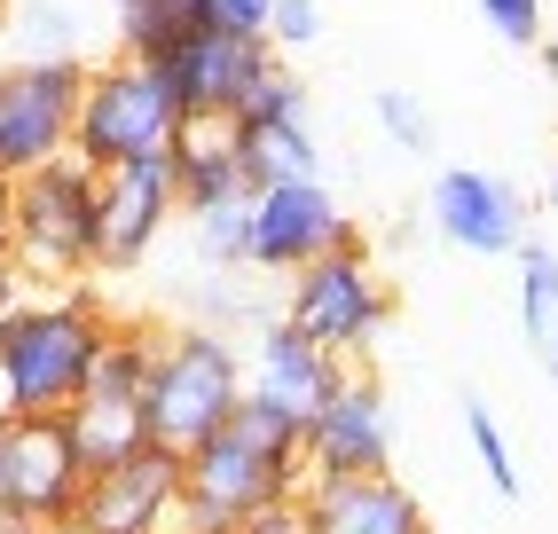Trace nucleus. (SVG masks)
Listing matches in <instances>:
<instances>
[{
    "mask_svg": "<svg viewBox=\"0 0 558 534\" xmlns=\"http://www.w3.org/2000/svg\"><path fill=\"white\" fill-rule=\"evenodd\" d=\"M300 425L268 401H236L229 425L213 440H197L181 456V503H173V534H236L252 519L283 511L300 495Z\"/></svg>",
    "mask_w": 558,
    "mask_h": 534,
    "instance_id": "f257e3e1",
    "label": "nucleus"
},
{
    "mask_svg": "<svg viewBox=\"0 0 558 534\" xmlns=\"http://www.w3.org/2000/svg\"><path fill=\"white\" fill-rule=\"evenodd\" d=\"M110 338L95 291H40L0 315V416H63Z\"/></svg>",
    "mask_w": 558,
    "mask_h": 534,
    "instance_id": "f03ea898",
    "label": "nucleus"
},
{
    "mask_svg": "<svg viewBox=\"0 0 558 534\" xmlns=\"http://www.w3.org/2000/svg\"><path fill=\"white\" fill-rule=\"evenodd\" d=\"M244 401V354L236 338H220L213 323H181L150 338V377H142V433L158 448L190 456L229 425V409Z\"/></svg>",
    "mask_w": 558,
    "mask_h": 534,
    "instance_id": "7ed1b4c3",
    "label": "nucleus"
},
{
    "mask_svg": "<svg viewBox=\"0 0 558 534\" xmlns=\"http://www.w3.org/2000/svg\"><path fill=\"white\" fill-rule=\"evenodd\" d=\"M173 142H181V110L150 80V63H134V56L87 63L80 110H71V158H80L87 173L142 166V158H173Z\"/></svg>",
    "mask_w": 558,
    "mask_h": 534,
    "instance_id": "20e7f679",
    "label": "nucleus"
},
{
    "mask_svg": "<svg viewBox=\"0 0 558 534\" xmlns=\"http://www.w3.org/2000/svg\"><path fill=\"white\" fill-rule=\"evenodd\" d=\"M386 315H393V291L378 276V259H369V244L354 236L339 252L307 259L300 276H283V315L276 323H291L307 347H323L339 369H354L369 347H378Z\"/></svg>",
    "mask_w": 558,
    "mask_h": 534,
    "instance_id": "39448f33",
    "label": "nucleus"
},
{
    "mask_svg": "<svg viewBox=\"0 0 558 534\" xmlns=\"http://www.w3.org/2000/svg\"><path fill=\"white\" fill-rule=\"evenodd\" d=\"M9 267L32 276H87L95 267V173L71 158L9 181Z\"/></svg>",
    "mask_w": 558,
    "mask_h": 534,
    "instance_id": "423d86ee",
    "label": "nucleus"
},
{
    "mask_svg": "<svg viewBox=\"0 0 558 534\" xmlns=\"http://www.w3.org/2000/svg\"><path fill=\"white\" fill-rule=\"evenodd\" d=\"M87 464L63 416H0V526H71Z\"/></svg>",
    "mask_w": 558,
    "mask_h": 534,
    "instance_id": "0eeeda50",
    "label": "nucleus"
},
{
    "mask_svg": "<svg viewBox=\"0 0 558 534\" xmlns=\"http://www.w3.org/2000/svg\"><path fill=\"white\" fill-rule=\"evenodd\" d=\"M87 63H0V181H24L71 149Z\"/></svg>",
    "mask_w": 558,
    "mask_h": 534,
    "instance_id": "6e6552de",
    "label": "nucleus"
},
{
    "mask_svg": "<svg viewBox=\"0 0 558 534\" xmlns=\"http://www.w3.org/2000/svg\"><path fill=\"white\" fill-rule=\"evenodd\" d=\"M300 472L307 480H362V472H393V409L386 386L369 369H347L307 433H300Z\"/></svg>",
    "mask_w": 558,
    "mask_h": 534,
    "instance_id": "1a4fd4ad",
    "label": "nucleus"
},
{
    "mask_svg": "<svg viewBox=\"0 0 558 534\" xmlns=\"http://www.w3.org/2000/svg\"><path fill=\"white\" fill-rule=\"evenodd\" d=\"M276 48H259V40H213V32H173V40L158 56H142L150 63V80L173 95L181 110V126H229L236 119V95L259 80V63H268Z\"/></svg>",
    "mask_w": 558,
    "mask_h": 534,
    "instance_id": "9d476101",
    "label": "nucleus"
},
{
    "mask_svg": "<svg viewBox=\"0 0 558 534\" xmlns=\"http://www.w3.org/2000/svg\"><path fill=\"white\" fill-rule=\"evenodd\" d=\"M173 503H181V456L142 440L119 464H95L80 503H71V526L80 534H173Z\"/></svg>",
    "mask_w": 558,
    "mask_h": 534,
    "instance_id": "9b49d317",
    "label": "nucleus"
},
{
    "mask_svg": "<svg viewBox=\"0 0 558 534\" xmlns=\"http://www.w3.org/2000/svg\"><path fill=\"white\" fill-rule=\"evenodd\" d=\"M173 158H142V166H110L95 173V267L102 276H134L173 228Z\"/></svg>",
    "mask_w": 558,
    "mask_h": 534,
    "instance_id": "f8f14e48",
    "label": "nucleus"
},
{
    "mask_svg": "<svg viewBox=\"0 0 558 534\" xmlns=\"http://www.w3.org/2000/svg\"><path fill=\"white\" fill-rule=\"evenodd\" d=\"M362 228L339 213L323 181H283V189H259L252 197V244H244V267H268V276H300L307 259L354 244Z\"/></svg>",
    "mask_w": 558,
    "mask_h": 534,
    "instance_id": "ddd939ff",
    "label": "nucleus"
},
{
    "mask_svg": "<svg viewBox=\"0 0 558 534\" xmlns=\"http://www.w3.org/2000/svg\"><path fill=\"white\" fill-rule=\"evenodd\" d=\"M425 220L440 244H457L472 259H504L527 244V205H519V189L504 173H480V166H449L433 181L425 197Z\"/></svg>",
    "mask_w": 558,
    "mask_h": 534,
    "instance_id": "4468645a",
    "label": "nucleus"
},
{
    "mask_svg": "<svg viewBox=\"0 0 558 534\" xmlns=\"http://www.w3.org/2000/svg\"><path fill=\"white\" fill-rule=\"evenodd\" d=\"M339 377H347V369L330 362L323 347H307V338L291 330V323H259V330H252L244 393H252V401H268V409H283L300 433H307V416H315L330 393H339Z\"/></svg>",
    "mask_w": 558,
    "mask_h": 534,
    "instance_id": "2eb2a0df",
    "label": "nucleus"
},
{
    "mask_svg": "<svg viewBox=\"0 0 558 534\" xmlns=\"http://www.w3.org/2000/svg\"><path fill=\"white\" fill-rule=\"evenodd\" d=\"M307 534H425V511L393 472H362V480H300L291 495Z\"/></svg>",
    "mask_w": 558,
    "mask_h": 534,
    "instance_id": "dca6fc26",
    "label": "nucleus"
},
{
    "mask_svg": "<svg viewBox=\"0 0 558 534\" xmlns=\"http://www.w3.org/2000/svg\"><path fill=\"white\" fill-rule=\"evenodd\" d=\"M173 197L181 213H213V205H244L252 189L236 173V134L229 126H181L173 142Z\"/></svg>",
    "mask_w": 558,
    "mask_h": 534,
    "instance_id": "f3484780",
    "label": "nucleus"
},
{
    "mask_svg": "<svg viewBox=\"0 0 558 534\" xmlns=\"http://www.w3.org/2000/svg\"><path fill=\"white\" fill-rule=\"evenodd\" d=\"M236 134V173L244 189H283V181H323V149L307 119H283V126H229Z\"/></svg>",
    "mask_w": 558,
    "mask_h": 534,
    "instance_id": "a211bd4d",
    "label": "nucleus"
},
{
    "mask_svg": "<svg viewBox=\"0 0 558 534\" xmlns=\"http://www.w3.org/2000/svg\"><path fill=\"white\" fill-rule=\"evenodd\" d=\"M511 259H519V330H527L535 362L558 386V252L550 244H519Z\"/></svg>",
    "mask_w": 558,
    "mask_h": 534,
    "instance_id": "6ab92c4d",
    "label": "nucleus"
},
{
    "mask_svg": "<svg viewBox=\"0 0 558 534\" xmlns=\"http://www.w3.org/2000/svg\"><path fill=\"white\" fill-rule=\"evenodd\" d=\"M16 40H24L16 63H71V48H80V9H71V0H32L16 16Z\"/></svg>",
    "mask_w": 558,
    "mask_h": 534,
    "instance_id": "aec40b11",
    "label": "nucleus"
},
{
    "mask_svg": "<svg viewBox=\"0 0 558 534\" xmlns=\"http://www.w3.org/2000/svg\"><path fill=\"white\" fill-rule=\"evenodd\" d=\"M283 119H307V102H300V80L283 71V56L259 63V80L236 95V119L229 126H283Z\"/></svg>",
    "mask_w": 558,
    "mask_h": 534,
    "instance_id": "412c9836",
    "label": "nucleus"
},
{
    "mask_svg": "<svg viewBox=\"0 0 558 534\" xmlns=\"http://www.w3.org/2000/svg\"><path fill=\"white\" fill-rule=\"evenodd\" d=\"M268 9H276V0H181V32H213V40H259V48H268Z\"/></svg>",
    "mask_w": 558,
    "mask_h": 534,
    "instance_id": "4be33fe9",
    "label": "nucleus"
},
{
    "mask_svg": "<svg viewBox=\"0 0 558 534\" xmlns=\"http://www.w3.org/2000/svg\"><path fill=\"white\" fill-rule=\"evenodd\" d=\"M190 228H197V259H205V267H244V244H252V197H244V205L190 213Z\"/></svg>",
    "mask_w": 558,
    "mask_h": 534,
    "instance_id": "5701e85b",
    "label": "nucleus"
},
{
    "mask_svg": "<svg viewBox=\"0 0 558 534\" xmlns=\"http://www.w3.org/2000/svg\"><path fill=\"white\" fill-rule=\"evenodd\" d=\"M119 9V48L142 63V56H158L173 32H181V0H110Z\"/></svg>",
    "mask_w": 558,
    "mask_h": 534,
    "instance_id": "b1692460",
    "label": "nucleus"
},
{
    "mask_svg": "<svg viewBox=\"0 0 558 534\" xmlns=\"http://www.w3.org/2000/svg\"><path fill=\"white\" fill-rule=\"evenodd\" d=\"M464 440H472V456H480V472H488V487H496V495H519L511 440H504V425L488 416V401H464Z\"/></svg>",
    "mask_w": 558,
    "mask_h": 534,
    "instance_id": "393cba45",
    "label": "nucleus"
},
{
    "mask_svg": "<svg viewBox=\"0 0 558 534\" xmlns=\"http://www.w3.org/2000/svg\"><path fill=\"white\" fill-rule=\"evenodd\" d=\"M369 110H378V126H386L401 149H433V110L409 95V87H378V102H369Z\"/></svg>",
    "mask_w": 558,
    "mask_h": 534,
    "instance_id": "a878e982",
    "label": "nucleus"
},
{
    "mask_svg": "<svg viewBox=\"0 0 558 534\" xmlns=\"http://www.w3.org/2000/svg\"><path fill=\"white\" fill-rule=\"evenodd\" d=\"M480 16H488L496 40H511V48H543V0H480Z\"/></svg>",
    "mask_w": 558,
    "mask_h": 534,
    "instance_id": "bb28decb",
    "label": "nucleus"
},
{
    "mask_svg": "<svg viewBox=\"0 0 558 534\" xmlns=\"http://www.w3.org/2000/svg\"><path fill=\"white\" fill-rule=\"evenodd\" d=\"M323 40V0H276L268 9V48H315Z\"/></svg>",
    "mask_w": 558,
    "mask_h": 534,
    "instance_id": "cd10ccee",
    "label": "nucleus"
},
{
    "mask_svg": "<svg viewBox=\"0 0 558 534\" xmlns=\"http://www.w3.org/2000/svg\"><path fill=\"white\" fill-rule=\"evenodd\" d=\"M236 534H307V526H300V511L283 503V511H268V519H252V526H236Z\"/></svg>",
    "mask_w": 558,
    "mask_h": 534,
    "instance_id": "c85d7f7f",
    "label": "nucleus"
},
{
    "mask_svg": "<svg viewBox=\"0 0 558 534\" xmlns=\"http://www.w3.org/2000/svg\"><path fill=\"white\" fill-rule=\"evenodd\" d=\"M16 299H24V276H16V267H9V259H0V315H9V307H16Z\"/></svg>",
    "mask_w": 558,
    "mask_h": 534,
    "instance_id": "c756f323",
    "label": "nucleus"
},
{
    "mask_svg": "<svg viewBox=\"0 0 558 534\" xmlns=\"http://www.w3.org/2000/svg\"><path fill=\"white\" fill-rule=\"evenodd\" d=\"M0 259H9V181H0Z\"/></svg>",
    "mask_w": 558,
    "mask_h": 534,
    "instance_id": "7c9ffc66",
    "label": "nucleus"
},
{
    "mask_svg": "<svg viewBox=\"0 0 558 534\" xmlns=\"http://www.w3.org/2000/svg\"><path fill=\"white\" fill-rule=\"evenodd\" d=\"M0 534H80V526H0Z\"/></svg>",
    "mask_w": 558,
    "mask_h": 534,
    "instance_id": "2f4dec72",
    "label": "nucleus"
},
{
    "mask_svg": "<svg viewBox=\"0 0 558 534\" xmlns=\"http://www.w3.org/2000/svg\"><path fill=\"white\" fill-rule=\"evenodd\" d=\"M550 205H558V158H550Z\"/></svg>",
    "mask_w": 558,
    "mask_h": 534,
    "instance_id": "473e14b6",
    "label": "nucleus"
}]
</instances>
